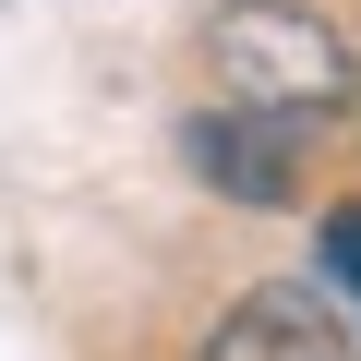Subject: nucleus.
Returning <instances> with one entry per match:
<instances>
[{
	"label": "nucleus",
	"mask_w": 361,
	"mask_h": 361,
	"mask_svg": "<svg viewBox=\"0 0 361 361\" xmlns=\"http://www.w3.org/2000/svg\"><path fill=\"white\" fill-rule=\"evenodd\" d=\"M205 73L229 109H265V121H337L361 97V49L301 13V0H229V13H205Z\"/></svg>",
	"instance_id": "f257e3e1"
},
{
	"label": "nucleus",
	"mask_w": 361,
	"mask_h": 361,
	"mask_svg": "<svg viewBox=\"0 0 361 361\" xmlns=\"http://www.w3.org/2000/svg\"><path fill=\"white\" fill-rule=\"evenodd\" d=\"M361 337L337 325V301L325 289H301V277H265V289H241L205 337H193V361H349Z\"/></svg>",
	"instance_id": "f03ea898"
},
{
	"label": "nucleus",
	"mask_w": 361,
	"mask_h": 361,
	"mask_svg": "<svg viewBox=\"0 0 361 361\" xmlns=\"http://www.w3.org/2000/svg\"><path fill=\"white\" fill-rule=\"evenodd\" d=\"M180 157H193V180L229 193V205H289L301 193L289 121H265V109H193V121H180Z\"/></svg>",
	"instance_id": "7ed1b4c3"
},
{
	"label": "nucleus",
	"mask_w": 361,
	"mask_h": 361,
	"mask_svg": "<svg viewBox=\"0 0 361 361\" xmlns=\"http://www.w3.org/2000/svg\"><path fill=\"white\" fill-rule=\"evenodd\" d=\"M325 277L361 301V205H325Z\"/></svg>",
	"instance_id": "20e7f679"
}]
</instances>
